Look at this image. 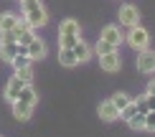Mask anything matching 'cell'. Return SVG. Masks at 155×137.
<instances>
[{
    "label": "cell",
    "instance_id": "1",
    "mask_svg": "<svg viewBox=\"0 0 155 137\" xmlns=\"http://www.w3.org/2000/svg\"><path fill=\"white\" fill-rule=\"evenodd\" d=\"M21 3H23L21 15H23V21L28 23L31 28H41V25L48 23V13H46L41 0H21Z\"/></svg>",
    "mask_w": 155,
    "mask_h": 137
},
{
    "label": "cell",
    "instance_id": "2",
    "mask_svg": "<svg viewBox=\"0 0 155 137\" xmlns=\"http://www.w3.org/2000/svg\"><path fill=\"white\" fill-rule=\"evenodd\" d=\"M79 38H81V28L74 18L61 21V25H59V48H71Z\"/></svg>",
    "mask_w": 155,
    "mask_h": 137
},
{
    "label": "cell",
    "instance_id": "3",
    "mask_svg": "<svg viewBox=\"0 0 155 137\" xmlns=\"http://www.w3.org/2000/svg\"><path fill=\"white\" fill-rule=\"evenodd\" d=\"M125 41H127V46H130L132 51H143V48L150 46V33H147L143 25L137 23V25H132V28H127Z\"/></svg>",
    "mask_w": 155,
    "mask_h": 137
},
{
    "label": "cell",
    "instance_id": "4",
    "mask_svg": "<svg viewBox=\"0 0 155 137\" xmlns=\"http://www.w3.org/2000/svg\"><path fill=\"white\" fill-rule=\"evenodd\" d=\"M99 41H104V43H109L112 48H120V43L125 41V36H122V31H120V25H104L102 28V33H99Z\"/></svg>",
    "mask_w": 155,
    "mask_h": 137
},
{
    "label": "cell",
    "instance_id": "5",
    "mask_svg": "<svg viewBox=\"0 0 155 137\" xmlns=\"http://www.w3.org/2000/svg\"><path fill=\"white\" fill-rule=\"evenodd\" d=\"M99 66H102V71H107V74L120 71L122 58H120V54H117V48H114V51H107V54H99Z\"/></svg>",
    "mask_w": 155,
    "mask_h": 137
},
{
    "label": "cell",
    "instance_id": "6",
    "mask_svg": "<svg viewBox=\"0 0 155 137\" xmlns=\"http://www.w3.org/2000/svg\"><path fill=\"white\" fill-rule=\"evenodd\" d=\"M117 15H120V25H125V28H132L140 23V10L135 5H122Z\"/></svg>",
    "mask_w": 155,
    "mask_h": 137
},
{
    "label": "cell",
    "instance_id": "7",
    "mask_svg": "<svg viewBox=\"0 0 155 137\" xmlns=\"http://www.w3.org/2000/svg\"><path fill=\"white\" fill-rule=\"evenodd\" d=\"M137 71H143V74L155 71V51H150V48L137 51Z\"/></svg>",
    "mask_w": 155,
    "mask_h": 137
},
{
    "label": "cell",
    "instance_id": "8",
    "mask_svg": "<svg viewBox=\"0 0 155 137\" xmlns=\"http://www.w3.org/2000/svg\"><path fill=\"white\" fill-rule=\"evenodd\" d=\"M10 104H13V117H15L18 122H25V119H31V117H33L36 104L23 102V99H15V102H10Z\"/></svg>",
    "mask_w": 155,
    "mask_h": 137
},
{
    "label": "cell",
    "instance_id": "9",
    "mask_svg": "<svg viewBox=\"0 0 155 137\" xmlns=\"http://www.w3.org/2000/svg\"><path fill=\"white\" fill-rule=\"evenodd\" d=\"M71 51H74V56H76V64H84V61H89V58L94 56V48L84 41V38H79V41L71 46Z\"/></svg>",
    "mask_w": 155,
    "mask_h": 137
},
{
    "label": "cell",
    "instance_id": "10",
    "mask_svg": "<svg viewBox=\"0 0 155 137\" xmlns=\"http://www.w3.org/2000/svg\"><path fill=\"white\" fill-rule=\"evenodd\" d=\"M99 119H104V122H114V119H120V109L112 104V99H104V102H99Z\"/></svg>",
    "mask_w": 155,
    "mask_h": 137
},
{
    "label": "cell",
    "instance_id": "11",
    "mask_svg": "<svg viewBox=\"0 0 155 137\" xmlns=\"http://www.w3.org/2000/svg\"><path fill=\"white\" fill-rule=\"evenodd\" d=\"M25 84H28V81L18 79V76H10V79H8V84H5V91H3V96H5L8 102H13L18 94H21V89L25 86Z\"/></svg>",
    "mask_w": 155,
    "mask_h": 137
},
{
    "label": "cell",
    "instance_id": "12",
    "mask_svg": "<svg viewBox=\"0 0 155 137\" xmlns=\"http://www.w3.org/2000/svg\"><path fill=\"white\" fill-rule=\"evenodd\" d=\"M25 48H28V56L33 58V61H38V58H43V56H46V43H43L38 36H33V38H31V41L25 43Z\"/></svg>",
    "mask_w": 155,
    "mask_h": 137
},
{
    "label": "cell",
    "instance_id": "13",
    "mask_svg": "<svg viewBox=\"0 0 155 137\" xmlns=\"http://www.w3.org/2000/svg\"><path fill=\"white\" fill-rule=\"evenodd\" d=\"M18 23H21L18 13H3L0 15V31H15Z\"/></svg>",
    "mask_w": 155,
    "mask_h": 137
},
{
    "label": "cell",
    "instance_id": "14",
    "mask_svg": "<svg viewBox=\"0 0 155 137\" xmlns=\"http://www.w3.org/2000/svg\"><path fill=\"white\" fill-rule=\"evenodd\" d=\"M59 64H61V66H66V69H74L76 66L74 51L71 48H59Z\"/></svg>",
    "mask_w": 155,
    "mask_h": 137
},
{
    "label": "cell",
    "instance_id": "15",
    "mask_svg": "<svg viewBox=\"0 0 155 137\" xmlns=\"http://www.w3.org/2000/svg\"><path fill=\"white\" fill-rule=\"evenodd\" d=\"M18 54V43L10 41V43H0V56H3V61H13V56Z\"/></svg>",
    "mask_w": 155,
    "mask_h": 137
},
{
    "label": "cell",
    "instance_id": "16",
    "mask_svg": "<svg viewBox=\"0 0 155 137\" xmlns=\"http://www.w3.org/2000/svg\"><path fill=\"white\" fill-rule=\"evenodd\" d=\"M127 125H130V129H135V132H140V129H145V114L135 112L130 119H127Z\"/></svg>",
    "mask_w": 155,
    "mask_h": 137
},
{
    "label": "cell",
    "instance_id": "17",
    "mask_svg": "<svg viewBox=\"0 0 155 137\" xmlns=\"http://www.w3.org/2000/svg\"><path fill=\"white\" fill-rule=\"evenodd\" d=\"M10 64H13V69H21V66H31V64H33V58H31L28 54H15Z\"/></svg>",
    "mask_w": 155,
    "mask_h": 137
},
{
    "label": "cell",
    "instance_id": "18",
    "mask_svg": "<svg viewBox=\"0 0 155 137\" xmlns=\"http://www.w3.org/2000/svg\"><path fill=\"white\" fill-rule=\"evenodd\" d=\"M15 76L31 84V81H33V66H21V69H15Z\"/></svg>",
    "mask_w": 155,
    "mask_h": 137
},
{
    "label": "cell",
    "instance_id": "19",
    "mask_svg": "<svg viewBox=\"0 0 155 137\" xmlns=\"http://www.w3.org/2000/svg\"><path fill=\"white\" fill-rule=\"evenodd\" d=\"M109 99H112V104L117 109H122V107H127V104L132 102V96L130 94H114V96H109Z\"/></svg>",
    "mask_w": 155,
    "mask_h": 137
},
{
    "label": "cell",
    "instance_id": "20",
    "mask_svg": "<svg viewBox=\"0 0 155 137\" xmlns=\"http://www.w3.org/2000/svg\"><path fill=\"white\" fill-rule=\"evenodd\" d=\"M145 129L147 132H155V109L145 112Z\"/></svg>",
    "mask_w": 155,
    "mask_h": 137
},
{
    "label": "cell",
    "instance_id": "21",
    "mask_svg": "<svg viewBox=\"0 0 155 137\" xmlns=\"http://www.w3.org/2000/svg\"><path fill=\"white\" fill-rule=\"evenodd\" d=\"M10 41H15V43H18L15 31H0V43H10Z\"/></svg>",
    "mask_w": 155,
    "mask_h": 137
},
{
    "label": "cell",
    "instance_id": "22",
    "mask_svg": "<svg viewBox=\"0 0 155 137\" xmlns=\"http://www.w3.org/2000/svg\"><path fill=\"white\" fill-rule=\"evenodd\" d=\"M107 51H114V48H112L109 43H104V41H97V46H94V54H97V56H99V54H107Z\"/></svg>",
    "mask_w": 155,
    "mask_h": 137
},
{
    "label": "cell",
    "instance_id": "23",
    "mask_svg": "<svg viewBox=\"0 0 155 137\" xmlns=\"http://www.w3.org/2000/svg\"><path fill=\"white\" fill-rule=\"evenodd\" d=\"M147 96V109H155V96L153 94H145Z\"/></svg>",
    "mask_w": 155,
    "mask_h": 137
},
{
    "label": "cell",
    "instance_id": "24",
    "mask_svg": "<svg viewBox=\"0 0 155 137\" xmlns=\"http://www.w3.org/2000/svg\"><path fill=\"white\" fill-rule=\"evenodd\" d=\"M145 94H153V96H155V79L147 84V91H145Z\"/></svg>",
    "mask_w": 155,
    "mask_h": 137
}]
</instances>
